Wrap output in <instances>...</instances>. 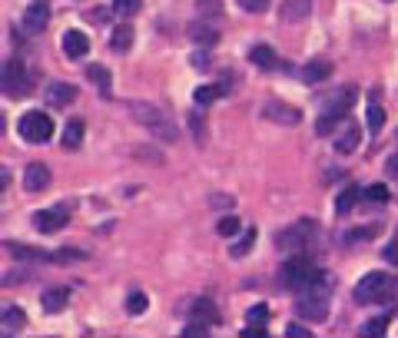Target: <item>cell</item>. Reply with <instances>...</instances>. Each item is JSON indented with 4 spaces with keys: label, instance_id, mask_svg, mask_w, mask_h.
Masks as SVG:
<instances>
[{
    "label": "cell",
    "instance_id": "ab89813d",
    "mask_svg": "<svg viewBox=\"0 0 398 338\" xmlns=\"http://www.w3.org/2000/svg\"><path fill=\"white\" fill-rule=\"evenodd\" d=\"M190 126H192V136L203 143V139H206V126H203V120H199V116H190Z\"/></svg>",
    "mask_w": 398,
    "mask_h": 338
},
{
    "label": "cell",
    "instance_id": "603a6c76",
    "mask_svg": "<svg viewBox=\"0 0 398 338\" xmlns=\"http://www.w3.org/2000/svg\"><path fill=\"white\" fill-rule=\"evenodd\" d=\"M359 143H362V130L355 126V123H352V126H349V130H345L339 139H335V150H339L342 156H349V153L359 150Z\"/></svg>",
    "mask_w": 398,
    "mask_h": 338
},
{
    "label": "cell",
    "instance_id": "e0dca14e",
    "mask_svg": "<svg viewBox=\"0 0 398 338\" xmlns=\"http://www.w3.org/2000/svg\"><path fill=\"white\" fill-rule=\"evenodd\" d=\"M190 319L212 328V325H219V312H216V305H212L209 299H196L192 302V308H190Z\"/></svg>",
    "mask_w": 398,
    "mask_h": 338
},
{
    "label": "cell",
    "instance_id": "30bf717a",
    "mask_svg": "<svg viewBox=\"0 0 398 338\" xmlns=\"http://www.w3.org/2000/svg\"><path fill=\"white\" fill-rule=\"evenodd\" d=\"M43 96H47V103H50L54 110H63L67 103L76 100V87L74 83H63V80H54V83L43 90Z\"/></svg>",
    "mask_w": 398,
    "mask_h": 338
},
{
    "label": "cell",
    "instance_id": "d4e9b609",
    "mask_svg": "<svg viewBox=\"0 0 398 338\" xmlns=\"http://www.w3.org/2000/svg\"><path fill=\"white\" fill-rule=\"evenodd\" d=\"M365 116H368V120H365V123H368V133L375 136V133L382 130V123H385V110H382V103L375 93L368 96V113H365Z\"/></svg>",
    "mask_w": 398,
    "mask_h": 338
},
{
    "label": "cell",
    "instance_id": "ffe728a7",
    "mask_svg": "<svg viewBox=\"0 0 398 338\" xmlns=\"http://www.w3.org/2000/svg\"><path fill=\"white\" fill-rule=\"evenodd\" d=\"M87 76L96 83V90H100V96L103 100H110V93H113V80H110V70L107 67H100V63H93L90 70H87Z\"/></svg>",
    "mask_w": 398,
    "mask_h": 338
},
{
    "label": "cell",
    "instance_id": "5bb4252c",
    "mask_svg": "<svg viewBox=\"0 0 398 338\" xmlns=\"http://www.w3.org/2000/svg\"><path fill=\"white\" fill-rule=\"evenodd\" d=\"M47 186H50V169L43 163H30L23 169V189L27 192H43Z\"/></svg>",
    "mask_w": 398,
    "mask_h": 338
},
{
    "label": "cell",
    "instance_id": "3957f363",
    "mask_svg": "<svg viewBox=\"0 0 398 338\" xmlns=\"http://www.w3.org/2000/svg\"><path fill=\"white\" fill-rule=\"evenodd\" d=\"M352 103H355V87H342V93L335 96L322 113H319V120H316V133H319V136H329V133L342 123V116H349Z\"/></svg>",
    "mask_w": 398,
    "mask_h": 338
},
{
    "label": "cell",
    "instance_id": "d6986e66",
    "mask_svg": "<svg viewBox=\"0 0 398 338\" xmlns=\"http://www.w3.org/2000/svg\"><path fill=\"white\" fill-rule=\"evenodd\" d=\"M80 143H83V120H70V123L63 126L60 146H63V150H80Z\"/></svg>",
    "mask_w": 398,
    "mask_h": 338
},
{
    "label": "cell",
    "instance_id": "4fadbf2b",
    "mask_svg": "<svg viewBox=\"0 0 398 338\" xmlns=\"http://www.w3.org/2000/svg\"><path fill=\"white\" fill-rule=\"evenodd\" d=\"M312 14V0H283L279 3V20L283 23H302Z\"/></svg>",
    "mask_w": 398,
    "mask_h": 338
},
{
    "label": "cell",
    "instance_id": "9c48e42d",
    "mask_svg": "<svg viewBox=\"0 0 398 338\" xmlns=\"http://www.w3.org/2000/svg\"><path fill=\"white\" fill-rule=\"evenodd\" d=\"M263 116L269 123H279V126H299L302 123V113L296 110V106H289V103H283V100L263 103Z\"/></svg>",
    "mask_w": 398,
    "mask_h": 338
},
{
    "label": "cell",
    "instance_id": "836d02e7",
    "mask_svg": "<svg viewBox=\"0 0 398 338\" xmlns=\"http://www.w3.org/2000/svg\"><path fill=\"white\" fill-rule=\"evenodd\" d=\"M365 199H368V203H388V189H385V183H372V186L365 189Z\"/></svg>",
    "mask_w": 398,
    "mask_h": 338
},
{
    "label": "cell",
    "instance_id": "f1b7e54d",
    "mask_svg": "<svg viewBox=\"0 0 398 338\" xmlns=\"http://www.w3.org/2000/svg\"><path fill=\"white\" fill-rule=\"evenodd\" d=\"M226 93L223 87H212V83H206V87H196V93H192V100L199 103V106H209V103H216L219 96Z\"/></svg>",
    "mask_w": 398,
    "mask_h": 338
},
{
    "label": "cell",
    "instance_id": "60d3db41",
    "mask_svg": "<svg viewBox=\"0 0 398 338\" xmlns=\"http://www.w3.org/2000/svg\"><path fill=\"white\" fill-rule=\"evenodd\" d=\"M362 239H372V229H355L345 236V243H362Z\"/></svg>",
    "mask_w": 398,
    "mask_h": 338
},
{
    "label": "cell",
    "instance_id": "44dd1931",
    "mask_svg": "<svg viewBox=\"0 0 398 338\" xmlns=\"http://www.w3.org/2000/svg\"><path fill=\"white\" fill-rule=\"evenodd\" d=\"M329 76H332V63L329 60H312V63H305V70H302L305 83H322Z\"/></svg>",
    "mask_w": 398,
    "mask_h": 338
},
{
    "label": "cell",
    "instance_id": "cb8c5ba5",
    "mask_svg": "<svg viewBox=\"0 0 398 338\" xmlns=\"http://www.w3.org/2000/svg\"><path fill=\"white\" fill-rule=\"evenodd\" d=\"M249 60H252L259 70H272V67H276V50L265 47V43H256V47L249 50Z\"/></svg>",
    "mask_w": 398,
    "mask_h": 338
},
{
    "label": "cell",
    "instance_id": "9a60e30c",
    "mask_svg": "<svg viewBox=\"0 0 398 338\" xmlns=\"http://www.w3.org/2000/svg\"><path fill=\"white\" fill-rule=\"evenodd\" d=\"M47 23H50V7L47 3H30L23 10V30L27 34H40Z\"/></svg>",
    "mask_w": 398,
    "mask_h": 338
},
{
    "label": "cell",
    "instance_id": "7a4b0ae2",
    "mask_svg": "<svg viewBox=\"0 0 398 338\" xmlns=\"http://www.w3.org/2000/svg\"><path fill=\"white\" fill-rule=\"evenodd\" d=\"M130 116L143 126V130L150 133L153 139H159V143H176V139H179V130L173 126V120L159 110V106H153V103L133 100V103H130Z\"/></svg>",
    "mask_w": 398,
    "mask_h": 338
},
{
    "label": "cell",
    "instance_id": "277c9868",
    "mask_svg": "<svg viewBox=\"0 0 398 338\" xmlns=\"http://www.w3.org/2000/svg\"><path fill=\"white\" fill-rule=\"evenodd\" d=\"M17 133L23 143H34V146H37V143H47V139L54 136V120L43 110H27L17 120Z\"/></svg>",
    "mask_w": 398,
    "mask_h": 338
},
{
    "label": "cell",
    "instance_id": "74e56055",
    "mask_svg": "<svg viewBox=\"0 0 398 338\" xmlns=\"http://www.w3.org/2000/svg\"><path fill=\"white\" fill-rule=\"evenodd\" d=\"M239 7L249 10V14H263L265 7H269V0H239Z\"/></svg>",
    "mask_w": 398,
    "mask_h": 338
},
{
    "label": "cell",
    "instance_id": "ee69618b",
    "mask_svg": "<svg viewBox=\"0 0 398 338\" xmlns=\"http://www.w3.org/2000/svg\"><path fill=\"white\" fill-rule=\"evenodd\" d=\"M385 259L398 265V243H392V245H388V249H385Z\"/></svg>",
    "mask_w": 398,
    "mask_h": 338
},
{
    "label": "cell",
    "instance_id": "ac0fdd59",
    "mask_svg": "<svg viewBox=\"0 0 398 338\" xmlns=\"http://www.w3.org/2000/svg\"><path fill=\"white\" fill-rule=\"evenodd\" d=\"M34 225L40 232H57L63 225V209H43V212H34Z\"/></svg>",
    "mask_w": 398,
    "mask_h": 338
},
{
    "label": "cell",
    "instance_id": "d590c367",
    "mask_svg": "<svg viewBox=\"0 0 398 338\" xmlns=\"http://www.w3.org/2000/svg\"><path fill=\"white\" fill-rule=\"evenodd\" d=\"M265 319H269V308H265V305H256V308H249L246 312L249 325H265Z\"/></svg>",
    "mask_w": 398,
    "mask_h": 338
},
{
    "label": "cell",
    "instance_id": "484cf974",
    "mask_svg": "<svg viewBox=\"0 0 398 338\" xmlns=\"http://www.w3.org/2000/svg\"><path fill=\"white\" fill-rule=\"evenodd\" d=\"M23 325H27V315L20 308H3V335H17Z\"/></svg>",
    "mask_w": 398,
    "mask_h": 338
},
{
    "label": "cell",
    "instance_id": "52a82bcc",
    "mask_svg": "<svg viewBox=\"0 0 398 338\" xmlns=\"http://www.w3.org/2000/svg\"><path fill=\"white\" fill-rule=\"evenodd\" d=\"M0 87H3V96H7V100H20V96H27L30 80H27V70H23V63H20V60H7V63H3Z\"/></svg>",
    "mask_w": 398,
    "mask_h": 338
},
{
    "label": "cell",
    "instance_id": "d6a6232c",
    "mask_svg": "<svg viewBox=\"0 0 398 338\" xmlns=\"http://www.w3.org/2000/svg\"><path fill=\"white\" fill-rule=\"evenodd\" d=\"M146 305H150V299H146L143 292H130V299H126V312H130V315H143V312H146Z\"/></svg>",
    "mask_w": 398,
    "mask_h": 338
},
{
    "label": "cell",
    "instance_id": "8d00e7d4",
    "mask_svg": "<svg viewBox=\"0 0 398 338\" xmlns=\"http://www.w3.org/2000/svg\"><path fill=\"white\" fill-rule=\"evenodd\" d=\"M199 17H219V0H196Z\"/></svg>",
    "mask_w": 398,
    "mask_h": 338
},
{
    "label": "cell",
    "instance_id": "ba28073f",
    "mask_svg": "<svg viewBox=\"0 0 398 338\" xmlns=\"http://www.w3.org/2000/svg\"><path fill=\"white\" fill-rule=\"evenodd\" d=\"M316 275H319V272L312 269V262H309L305 256H292V259L283 265V285L285 289H299V292H302Z\"/></svg>",
    "mask_w": 398,
    "mask_h": 338
},
{
    "label": "cell",
    "instance_id": "7c38bea8",
    "mask_svg": "<svg viewBox=\"0 0 398 338\" xmlns=\"http://www.w3.org/2000/svg\"><path fill=\"white\" fill-rule=\"evenodd\" d=\"M60 47H63V54L70 56V60H80V56L90 54V37L83 30H67L63 40H60Z\"/></svg>",
    "mask_w": 398,
    "mask_h": 338
},
{
    "label": "cell",
    "instance_id": "6da1fadb",
    "mask_svg": "<svg viewBox=\"0 0 398 338\" xmlns=\"http://www.w3.org/2000/svg\"><path fill=\"white\" fill-rule=\"evenodd\" d=\"M329 299H332V275L319 272V275L302 289V295L296 302V312H299L305 322H325V315H329Z\"/></svg>",
    "mask_w": 398,
    "mask_h": 338
},
{
    "label": "cell",
    "instance_id": "8992f818",
    "mask_svg": "<svg viewBox=\"0 0 398 338\" xmlns=\"http://www.w3.org/2000/svg\"><path fill=\"white\" fill-rule=\"evenodd\" d=\"M316 236V223L312 219H299V223L285 225L276 232V249H283V252H299L309 245V239Z\"/></svg>",
    "mask_w": 398,
    "mask_h": 338
},
{
    "label": "cell",
    "instance_id": "b9f144b4",
    "mask_svg": "<svg viewBox=\"0 0 398 338\" xmlns=\"http://www.w3.org/2000/svg\"><path fill=\"white\" fill-rule=\"evenodd\" d=\"M192 67H196V70H209V56L206 54H192Z\"/></svg>",
    "mask_w": 398,
    "mask_h": 338
},
{
    "label": "cell",
    "instance_id": "83f0119b",
    "mask_svg": "<svg viewBox=\"0 0 398 338\" xmlns=\"http://www.w3.org/2000/svg\"><path fill=\"white\" fill-rule=\"evenodd\" d=\"M110 47L113 50H120V54H126L133 47V27L130 23H123V27H116L113 30V40H110Z\"/></svg>",
    "mask_w": 398,
    "mask_h": 338
},
{
    "label": "cell",
    "instance_id": "2e32d148",
    "mask_svg": "<svg viewBox=\"0 0 398 338\" xmlns=\"http://www.w3.org/2000/svg\"><path fill=\"white\" fill-rule=\"evenodd\" d=\"M190 40L192 43H203V47H212L216 43V37H219V30H216V23H206V20L199 17V20H192L190 23Z\"/></svg>",
    "mask_w": 398,
    "mask_h": 338
},
{
    "label": "cell",
    "instance_id": "1f68e13d",
    "mask_svg": "<svg viewBox=\"0 0 398 338\" xmlns=\"http://www.w3.org/2000/svg\"><path fill=\"white\" fill-rule=\"evenodd\" d=\"M385 328H388V315H379V319H372V322H365L362 325V338H372V335H385Z\"/></svg>",
    "mask_w": 398,
    "mask_h": 338
},
{
    "label": "cell",
    "instance_id": "e575fe53",
    "mask_svg": "<svg viewBox=\"0 0 398 338\" xmlns=\"http://www.w3.org/2000/svg\"><path fill=\"white\" fill-rule=\"evenodd\" d=\"M140 7H143V0H113V10L123 14V17H133Z\"/></svg>",
    "mask_w": 398,
    "mask_h": 338
},
{
    "label": "cell",
    "instance_id": "f546056e",
    "mask_svg": "<svg viewBox=\"0 0 398 338\" xmlns=\"http://www.w3.org/2000/svg\"><path fill=\"white\" fill-rule=\"evenodd\" d=\"M256 236H259L256 229H246V232H243V236L236 239V245H232V256H236V259H243V256H249V249L256 245Z\"/></svg>",
    "mask_w": 398,
    "mask_h": 338
},
{
    "label": "cell",
    "instance_id": "8fae6325",
    "mask_svg": "<svg viewBox=\"0 0 398 338\" xmlns=\"http://www.w3.org/2000/svg\"><path fill=\"white\" fill-rule=\"evenodd\" d=\"M3 249H7V256L17 259V262H54V259H57V256H50V252L30 249V245H23V243H3Z\"/></svg>",
    "mask_w": 398,
    "mask_h": 338
},
{
    "label": "cell",
    "instance_id": "4dcf8cb0",
    "mask_svg": "<svg viewBox=\"0 0 398 338\" xmlns=\"http://www.w3.org/2000/svg\"><path fill=\"white\" fill-rule=\"evenodd\" d=\"M239 229H243V223H239L236 216H219V223H216V232H219L223 239H232Z\"/></svg>",
    "mask_w": 398,
    "mask_h": 338
},
{
    "label": "cell",
    "instance_id": "5b68a950",
    "mask_svg": "<svg viewBox=\"0 0 398 338\" xmlns=\"http://www.w3.org/2000/svg\"><path fill=\"white\" fill-rule=\"evenodd\" d=\"M388 292H398V282L392 275H385V272H368L355 285V302L359 305H372V302H382Z\"/></svg>",
    "mask_w": 398,
    "mask_h": 338
},
{
    "label": "cell",
    "instance_id": "f35d334b",
    "mask_svg": "<svg viewBox=\"0 0 398 338\" xmlns=\"http://www.w3.org/2000/svg\"><path fill=\"white\" fill-rule=\"evenodd\" d=\"M285 335H289V338H312V332H309V328H302L299 322H292V325L285 328Z\"/></svg>",
    "mask_w": 398,
    "mask_h": 338
},
{
    "label": "cell",
    "instance_id": "4316f807",
    "mask_svg": "<svg viewBox=\"0 0 398 338\" xmlns=\"http://www.w3.org/2000/svg\"><path fill=\"white\" fill-rule=\"evenodd\" d=\"M359 196H365V189H359V186H345L342 189V196H339V203H335V209H339V216H345L349 209L359 203Z\"/></svg>",
    "mask_w": 398,
    "mask_h": 338
},
{
    "label": "cell",
    "instance_id": "7bdbcfd3",
    "mask_svg": "<svg viewBox=\"0 0 398 338\" xmlns=\"http://www.w3.org/2000/svg\"><path fill=\"white\" fill-rule=\"evenodd\" d=\"M385 169H388V176H392V179H398V153H395V156H388V166H385Z\"/></svg>",
    "mask_w": 398,
    "mask_h": 338
},
{
    "label": "cell",
    "instance_id": "7402d4cb",
    "mask_svg": "<svg viewBox=\"0 0 398 338\" xmlns=\"http://www.w3.org/2000/svg\"><path fill=\"white\" fill-rule=\"evenodd\" d=\"M67 302H70V292H67V289H47V292H43V308H47L50 315L63 312Z\"/></svg>",
    "mask_w": 398,
    "mask_h": 338
}]
</instances>
